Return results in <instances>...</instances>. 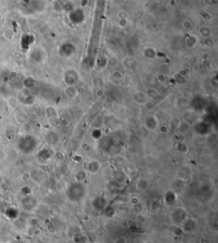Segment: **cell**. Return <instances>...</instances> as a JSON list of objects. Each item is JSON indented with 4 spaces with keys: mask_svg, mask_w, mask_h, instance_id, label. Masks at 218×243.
<instances>
[{
    "mask_svg": "<svg viewBox=\"0 0 218 243\" xmlns=\"http://www.w3.org/2000/svg\"><path fill=\"white\" fill-rule=\"evenodd\" d=\"M45 141L50 146H55V145H58L60 143L61 136L56 131H50L45 135Z\"/></svg>",
    "mask_w": 218,
    "mask_h": 243,
    "instance_id": "obj_7",
    "label": "cell"
},
{
    "mask_svg": "<svg viewBox=\"0 0 218 243\" xmlns=\"http://www.w3.org/2000/svg\"><path fill=\"white\" fill-rule=\"evenodd\" d=\"M175 148L180 153H185L188 151V146L186 143H184V141H178L175 144Z\"/></svg>",
    "mask_w": 218,
    "mask_h": 243,
    "instance_id": "obj_11",
    "label": "cell"
},
{
    "mask_svg": "<svg viewBox=\"0 0 218 243\" xmlns=\"http://www.w3.org/2000/svg\"><path fill=\"white\" fill-rule=\"evenodd\" d=\"M205 2L209 5H216V4H217V0H205Z\"/></svg>",
    "mask_w": 218,
    "mask_h": 243,
    "instance_id": "obj_17",
    "label": "cell"
},
{
    "mask_svg": "<svg viewBox=\"0 0 218 243\" xmlns=\"http://www.w3.org/2000/svg\"><path fill=\"white\" fill-rule=\"evenodd\" d=\"M198 44V38L195 35H190L186 39V45L188 48H193Z\"/></svg>",
    "mask_w": 218,
    "mask_h": 243,
    "instance_id": "obj_13",
    "label": "cell"
},
{
    "mask_svg": "<svg viewBox=\"0 0 218 243\" xmlns=\"http://www.w3.org/2000/svg\"><path fill=\"white\" fill-rule=\"evenodd\" d=\"M158 129H159L160 132H161V133H164V134H165V133H167V132L169 131V130H168V128H167V126H159Z\"/></svg>",
    "mask_w": 218,
    "mask_h": 243,
    "instance_id": "obj_16",
    "label": "cell"
},
{
    "mask_svg": "<svg viewBox=\"0 0 218 243\" xmlns=\"http://www.w3.org/2000/svg\"><path fill=\"white\" fill-rule=\"evenodd\" d=\"M191 26H192V24H191V23H190V21H184L183 22V27L187 28V29L190 28Z\"/></svg>",
    "mask_w": 218,
    "mask_h": 243,
    "instance_id": "obj_18",
    "label": "cell"
},
{
    "mask_svg": "<svg viewBox=\"0 0 218 243\" xmlns=\"http://www.w3.org/2000/svg\"><path fill=\"white\" fill-rule=\"evenodd\" d=\"M64 93L68 98H75L79 95V91L74 86H67L64 90Z\"/></svg>",
    "mask_w": 218,
    "mask_h": 243,
    "instance_id": "obj_10",
    "label": "cell"
},
{
    "mask_svg": "<svg viewBox=\"0 0 218 243\" xmlns=\"http://www.w3.org/2000/svg\"><path fill=\"white\" fill-rule=\"evenodd\" d=\"M85 194V189L82 183L76 182L72 184H70L69 187L67 189V198L71 201L78 202L84 198Z\"/></svg>",
    "mask_w": 218,
    "mask_h": 243,
    "instance_id": "obj_1",
    "label": "cell"
},
{
    "mask_svg": "<svg viewBox=\"0 0 218 243\" xmlns=\"http://www.w3.org/2000/svg\"><path fill=\"white\" fill-rule=\"evenodd\" d=\"M91 136H92V137L95 139V140H98V139H100L102 136V131L100 130V129H95V130H93V131H92V133H91Z\"/></svg>",
    "mask_w": 218,
    "mask_h": 243,
    "instance_id": "obj_14",
    "label": "cell"
},
{
    "mask_svg": "<svg viewBox=\"0 0 218 243\" xmlns=\"http://www.w3.org/2000/svg\"><path fill=\"white\" fill-rule=\"evenodd\" d=\"M101 169V163L96 160H91L87 162L86 171L90 173H96Z\"/></svg>",
    "mask_w": 218,
    "mask_h": 243,
    "instance_id": "obj_8",
    "label": "cell"
},
{
    "mask_svg": "<svg viewBox=\"0 0 218 243\" xmlns=\"http://www.w3.org/2000/svg\"><path fill=\"white\" fill-rule=\"evenodd\" d=\"M158 80L159 81L160 83H165L166 80L165 73H159V74L158 75Z\"/></svg>",
    "mask_w": 218,
    "mask_h": 243,
    "instance_id": "obj_15",
    "label": "cell"
},
{
    "mask_svg": "<svg viewBox=\"0 0 218 243\" xmlns=\"http://www.w3.org/2000/svg\"><path fill=\"white\" fill-rule=\"evenodd\" d=\"M210 126L208 123L205 122V121H200L197 122L194 126H193V131L200 136L208 135L210 132Z\"/></svg>",
    "mask_w": 218,
    "mask_h": 243,
    "instance_id": "obj_5",
    "label": "cell"
},
{
    "mask_svg": "<svg viewBox=\"0 0 218 243\" xmlns=\"http://www.w3.org/2000/svg\"><path fill=\"white\" fill-rule=\"evenodd\" d=\"M143 125L149 131H155L159 127V119L155 114H148L144 118Z\"/></svg>",
    "mask_w": 218,
    "mask_h": 243,
    "instance_id": "obj_3",
    "label": "cell"
},
{
    "mask_svg": "<svg viewBox=\"0 0 218 243\" xmlns=\"http://www.w3.org/2000/svg\"><path fill=\"white\" fill-rule=\"evenodd\" d=\"M200 33L201 36H203L205 38H209L212 35V30L209 27L206 26H202L200 28Z\"/></svg>",
    "mask_w": 218,
    "mask_h": 243,
    "instance_id": "obj_12",
    "label": "cell"
},
{
    "mask_svg": "<svg viewBox=\"0 0 218 243\" xmlns=\"http://www.w3.org/2000/svg\"><path fill=\"white\" fill-rule=\"evenodd\" d=\"M63 80L64 83L67 85V86H74L79 81V72L72 68L67 69L64 72Z\"/></svg>",
    "mask_w": 218,
    "mask_h": 243,
    "instance_id": "obj_2",
    "label": "cell"
},
{
    "mask_svg": "<svg viewBox=\"0 0 218 243\" xmlns=\"http://www.w3.org/2000/svg\"><path fill=\"white\" fill-rule=\"evenodd\" d=\"M142 55L149 60H153L157 56V50L153 47H147L142 50Z\"/></svg>",
    "mask_w": 218,
    "mask_h": 243,
    "instance_id": "obj_9",
    "label": "cell"
},
{
    "mask_svg": "<svg viewBox=\"0 0 218 243\" xmlns=\"http://www.w3.org/2000/svg\"><path fill=\"white\" fill-rule=\"evenodd\" d=\"M132 99L135 103H136L138 105H145V104L148 103L150 97H148L147 92L136 91V93H134Z\"/></svg>",
    "mask_w": 218,
    "mask_h": 243,
    "instance_id": "obj_6",
    "label": "cell"
},
{
    "mask_svg": "<svg viewBox=\"0 0 218 243\" xmlns=\"http://www.w3.org/2000/svg\"><path fill=\"white\" fill-rule=\"evenodd\" d=\"M76 53V46L72 43H64L60 46L59 54L63 57H71Z\"/></svg>",
    "mask_w": 218,
    "mask_h": 243,
    "instance_id": "obj_4",
    "label": "cell"
}]
</instances>
